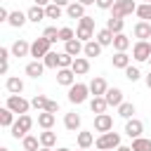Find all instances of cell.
Listing matches in <instances>:
<instances>
[{
    "mask_svg": "<svg viewBox=\"0 0 151 151\" xmlns=\"http://www.w3.org/2000/svg\"><path fill=\"white\" fill-rule=\"evenodd\" d=\"M31 127H33V118H31L28 113H21V116L14 120V125H12V137H14V139H24Z\"/></svg>",
    "mask_w": 151,
    "mask_h": 151,
    "instance_id": "1",
    "label": "cell"
},
{
    "mask_svg": "<svg viewBox=\"0 0 151 151\" xmlns=\"http://www.w3.org/2000/svg\"><path fill=\"white\" fill-rule=\"evenodd\" d=\"M87 94H92V92H90V85H85V83H73V85L68 87V101H71V104H83V101H87Z\"/></svg>",
    "mask_w": 151,
    "mask_h": 151,
    "instance_id": "2",
    "label": "cell"
},
{
    "mask_svg": "<svg viewBox=\"0 0 151 151\" xmlns=\"http://www.w3.org/2000/svg\"><path fill=\"white\" fill-rule=\"evenodd\" d=\"M94 146H97V149H101V151L118 149V146H120V134H118V132H101V134L97 137Z\"/></svg>",
    "mask_w": 151,
    "mask_h": 151,
    "instance_id": "3",
    "label": "cell"
},
{
    "mask_svg": "<svg viewBox=\"0 0 151 151\" xmlns=\"http://www.w3.org/2000/svg\"><path fill=\"white\" fill-rule=\"evenodd\" d=\"M132 12H137L134 0H116L113 7H111V17H118V19H125V17H130Z\"/></svg>",
    "mask_w": 151,
    "mask_h": 151,
    "instance_id": "4",
    "label": "cell"
},
{
    "mask_svg": "<svg viewBox=\"0 0 151 151\" xmlns=\"http://www.w3.org/2000/svg\"><path fill=\"white\" fill-rule=\"evenodd\" d=\"M50 47H52V42H50L45 35H40V38H35V40L31 42V57H33V59H45V54L50 52Z\"/></svg>",
    "mask_w": 151,
    "mask_h": 151,
    "instance_id": "5",
    "label": "cell"
},
{
    "mask_svg": "<svg viewBox=\"0 0 151 151\" xmlns=\"http://www.w3.org/2000/svg\"><path fill=\"white\" fill-rule=\"evenodd\" d=\"M5 106H7V109H12L14 113H19V116H21V113H28V109H31V101H28V99H24L21 94H9Z\"/></svg>",
    "mask_w": 151,
    "mask_h": 151,
    "instance_id": "6",
    "label": "cell"
},
{
    "mask_svg": "<svg viewBox=\"0 0 151 151\" xmlns=\"http://www.w3.org/2000/svg\"><path fill=\"white\" fill-rule=\"evenodd\" d=\"M132 57L134 61H149L151 59V42L149 40H137L132 47Z\"/></svg>",
    "mask_w": 151,
    "mask_h": 151,
    "instance_id": "7",
    "label": "cell"
},
{
    "mask_svg": "<svg viewBox=\"0 0 151 151\" xmlns=\"http://www.w3.org/2000/svg\"><path fill=\"white\" fill-rule=\"evenodd\" d=\"M94 130L97 132H111L113 130V118L109 113H97L94 116Z\"/></svg>",
    "mask_w": 151,
    "mask_h": 151,
    "instance_id": "8",
    "label": "cell"
},
{
    "mask_svg": "<svg viewBox=\"0 0 151 151\" xmlns=\"http://www.w3.org/2000/svg\"><path fill=\"white\" fill-rule=\"evenodd\" d=\"M142 132H144V123H142L139 118H130V120L125 123V134H127L130 139L142 137Z\"/></svg>",
    "mask_w": 151,
    "mask_h": 151,
    "instance_id": "9",
    "label": "cell"
},
{
    "mask_svg": "<svg viewBox=\"0 0 151 151\" xmlns=\"http://www.w3.org/2000/svg\"><path fill=\"white\" fill-rule=\"evenodd\" d=\"M57 83L64 85V87H71V85L76 83V73H73V68H59V71H57Z\"/></svg>",
    "mask_w": 151,
    "mask_h": 151,
    "instance_id": "10",
    "label": "cell"
},
{
    "mask_svg": "<svg viewBox=\"0 0 151 151\" xmlns=\"http://www.w3.org/2000/svg\"><path fill=\"white\" fill-rule=\"evenodd\" d=\"M106 90H109V85H106V80H104L101 76H97V78L90 80V92H92L94 97H104Z\"/></svg>",
    "mask_w": 151,
    "mask_h": 151,
    "instance_id": "11",
    "label": "cell"
},
{
    "mask_svg": "<svg viewBox=\"0 0 151 151\" xmlns=\"http://www.w3.org/2000/svg\"><path fill=\"white\" fill-rule=\"evenodd\" d=\"M132 31H134V38L149 40V38H151V21H137Z\"/></svg>",
    "mask_w": 151,
    "mask_h": 151,
    "instance_id": "12",
    "label": "cell"
},
{
    "mask_svg": "<svg viewBox=\"0 0 151 151\" xmlns=\"http://www.w3.org/2000/svg\"><path fill=\"white\" fill-rule=\"evenodd\" d=\"M26 21H28V14H26V12H19V9L9 12V19H7V24H9L12 28H21Z\"/></svg>",
    "mask_w": 151,
    "mask_h": 151,
    "instance_id": "13",
    "label": "cell"
},
{
    "mask_svg": "<svg viewBox=\"0 0 151 151\" xmlns=\"http://www.w3.org/2000/svg\"><path fill=\"white\" fill-rule=\"evenodd\" d=\"M71 68H73L76 76H85V73L90 71V59H87V57H76L73 64H71Z\"/></svg>",
    "mask_w": 151,
    "mask_h": 151,
    "instance_id": "14",
    "label": "cell"
},
{
    "mask_svg": "<svg viewBox=\"0 0 151 151\" xmlns=\"http://www.w3.org/2000/svg\"><path fill=\"white\" fill-rule=\"evenodd\" d=\"M104 97H106L109 106H120V104H123V90H120V87H109Z\"/></svg>",
    "mask_w": 151,
    "mask_h": 151,
    "instance_id": "15",
    "label": "cell"
},
{
    "mask_svg": "<svg viewBox=\"0 0 151 151\" xmlns=\"http://www.w3.org/2000/svg\"><path fill=\"white\" fill-rule=\"evenodd\" d=\"M26 54H31V45H28L24 38L14 40V45H12V57H26Z\"/></svg>",
    "mask_w": 151,
    "mask_h": 151,
    "instance_id": "16",
    "label": "cell"
},
{
    "mask_svg": "<svg viewBox=\"0 0 151 151\" xmlns=\"http://www.w3.org/2000/svg\"><path fill=\"white\" fill-rule=\"evenodd\" d=\"M83 50H85V42H83V40H78V38H73V40L64 42V52H68L71 57H78Z\"/></svg>",
    "mask_w": 151,
    "mask_h": 151,
    "instance_id": "17",
    "label": "cell"
},
{
    "mask_svg": "<svg viewBox=\"0 0 151 151\" xmlns=\"http://www.w3.org/2000/svg\"><path fill=\"white\" fill-rule=\"evenodd\" d=\"M66 17L68 19H83L85 17V5L83 2H71L66 7Z\"/></svg>",
    "mask_w": 151,
    "mask_h": 151,
    "instance_id": "18",
    "label": "cell"
},
{
    "mask_svg": "<svg viewBox=\"0 0 151 151\" xmlns=\"http://www.w3.org/2000/svg\"><path fill=\"white\" fill-rule=\"evenodd\" d=\"M42 71H45V64L40 59H33L31 64H26V76H31V78H40Z\"/></svg>",
    "mask_w": 151,
    "mask_h": 151,
    "instance_id": "19",
    "label": "cell"
},
{
    "mask_svg": "<svg viewBox=\"0 0 151 151\" xmlns=\"http://www.w3.org/2000/svg\"><path fill=\"white\" fill-rule=\"evenodd\" d=\"M54 113H50V111H38V125L42 127V130H52V125H54Z\"/></svg>",
    "mask_w": 151,
    "mask_h": 151,
    "instance_id": "20",
    "label": "cell"
},
{
    "mask_svg": "<svg viewBox=\"0 0 151 151\" xmlns=\"http://www.w3.org/2000/svg\"><path fill=\"white\" fill-rule=\"evenodd\" d=\"M64 127H66L68 132H76V130L80 127V116H78L76 111L66 113V116H64Z\"/></svg>",
    "mask_w": 151,
    "mask_h": 151,
    "instance_id": "21",
    "label": "cell"
},
{
    "mask_svg": "<svg viewBox=\"0 0 151 151\" xmlns=\"http://www.w3.org/2000/svg\"><path fill=\"white\" fill-rule=\"evenodd\" d=\"M26 14H28V21H33V24H38V21L47 19V14H45V7H42V5H33Z\"/></svg>",
    "mask_w": 151,
    "mask_h": 151,
    "instance_id": "22",
    "label": "cell"
},
{
    "mask_svg": "<svg viewBox=\"0 0 151 151\" xmlns=\"http://www.w3.org/2000/svg\"><path fill=\"white\" fill-rule=\"evenodd\" d=\"M97 42L101 45V47H106V45H113V38H116V33L113 31H109V28H101V31H97Z\"/></svg>",
    "mask_w": 151,
    "mask_h": 151,
    "instance_id": "23",
    "label": "cell"
},
{
    "mask_svg": "<svg viewBox=\"0 0 151 151\" xmlns=\"http://www.w3.org/2000/svg\"><path fill=\"white\" fill-rule=\"evenodd\" d=\"M5 87H7V92H9V94H21V92H24V80L12 76V78H7Z\"/></svg>",
    "mask_w": 151,
    "mask_h": 151,
    "instance_id": "24",
    "label": "cell"
},
{
    "mask_svg": "<svg viewBox=\"0 0 151 151\" xmlns=\"http://www.w3.org/2000/svg\"><path fill=\"white\" fill-rule=\"evenodd\" d=\"M90 109H92V113L97 116V113H106V109H109V101H106V97H92V101H90Z\"/></svg>",
    "mask_w": 151,
    "mask_h": 151,
    "instance_id": "25",
    "label": "cell"
},
{
    "mask_svg": "<svg viewBox=\"0 0 151 151\" xmlns=\"http://www.w3.org/2000/svg\"><path fill=\"white\" fill-rule=\"evenodd\" d=\"M134 113H137V109H134V104H132V101H123V104L118 106V116H120V118H125V120L134 118Z\"/></svg>",
    "mask_w": 151,
    "mask_h": 151,
    "instance_id": "26",
    "label": "cell"
},
{
    "mask_svg": "<svg viewBox=\"0 0 151 151\" xmlns=\"http://www.w3.org/2000/svg\"><path fill=\"white\" fill-rule=\"evenodd\" d=\"M83 54H85V57H99V54H101V45L97 42V38L85 42V50H83Z\"/></svg>",
    "mask_w": 151,
    "mask_h": 151,
    "instance_id": "27",
    "label": "cell"
},
{
    "mask_svg": "<svg viewBox=\"0 0 151 151\" xmlns=\"http://www.w3.org/2000/svg\"><path fill=\"white\" fill-rule=\"evenodd\" d=\"M0 125L2 127H12L14 125V111L12 109H7V106L0 109Z\"/></svg>",
    "mask_w": 151,
    "mask_h": 151,
    "instance_id": "28",
    "label": "cell"
},
{
    "mask_svg": "<svg viewBox=\"0 0 151 151\" xmlns=\"http://www.w3.org/2000/svg\"><path fill=\"white\" fill-rule=\"evenodd\" d=\"M21 146L26 149V151H38L42 144H40V137H33V134H26L24 139H21Z\"/></svg>",
    "mask_w": 151,
    "mask_h": 151,
    "instance_id": "29",
    "label": "cell"
},
{
    "mask_svg": "<svg viewBox=\"0 0 151 151\" xmlns=\"http://www.w3.org/2000/svg\"><path fill=\"white\" fill-rule=\"evenodd\" d=\"M113 47H116V52H125V50L130 47V38H127L125 33H116V38H113Z\"/></svg>",
    "mask_w": 151,
    "mask_h": 151,
    "instance_id": "30",
    "label": "cell"
},
{
    "mask_svg": "<svg viewBox=\"0 0 151 151\" xmlns=\"http://www.w3.org/2000/svg\"><path fill=\"white\" fill-rule=\"evenodd\" d=\"M111 61H113V68H123V71H125V68L130 66V57H127L125 52H116Z\"/></svg>",
    "mask_w": 151,
    "mask_h": 151,
    "instance_id": "31",
    "label": "cell"
},
{
    "mask_svg": "<svg viewBox=\"0 0 151 151\" xmlns=\"http://www.w3.org/2000/svg\"><path fill=\"white\" fill-rule=\"evenodd\" d=\"M42 64H45V68H59V52H47L45 54V59H42Z\"/></svg>",
    "mask_w": 151,
    "mask_h": 151,
    "instance_id": "32",
    "label": "cell"
},
{
    "mask_svg": "<svg viewBox=\"0 0 151 151\" xmlns=\"http://www.w3.org/2000/svg\"><path fill=\"white\" fill-rule=\"evenodd\" d=\"M94 144V134L92 132H78V146L80 149H90Z\"/></svg>",
    "mask_w": 151,
    "mask_h": 151,
    "instance_id": "33",
    "label": "cell"
},
{
    "mask_svg": "<svg viewBox=\"0 0 151 151\" xmlns=\"http://www.w3.org/2000/svg\"><path fill=\"white\" fill-rule=\"evenodd\" d=\"M132 151H151V139H146V137L132 139Z\"/></svg>",
    "mask_w": 151,
    "mask_h": 151,
    "instance_id": "34",
    "label": "cell"
},
{
    "mask_svg": "<svg viewBox=\"0 0 151 151\" xmlns=\"http://www.w3.org/2000/svg\"><path fill=\"white\" fill-rule=\"evenodd\" d=\"M142 21H151V2H142L137 5V12H134Z\"/></svg>",
    "mask_w": 151,
    "mask_h": 151,
    "instance_id": "35",
    "label": "cell"
},
{
    "mask_svg": "<svg viewBox=\"0 0 151 151\" xmlns=\"http://www.w3.org/2000/svg\"><path fill=\"white\" fill-rule=\"evenodd\" d=\"M123 26H125V21H123V19H118V17H111V19L106 21V28H109V31H113V33H123Z\"/></svg>",
    "mask_w": 151,
    "mask_h": 151,
    "instance_id": "36",
    "label": "cell"
},
{
    "mask_svg": "<svg viewBox=\"0 0 151 151\" xmlns=\"http://www.w3.org/2000/svg\"><path fill=\"white\" fill-rule=\"evenodd\" d=\"M40 144H42V146H54V144H57V134H54L52 130L40 132Z\"/></svg>",
    "mask_w": 151,
    "mask_h": 151,
    "instance_id": "37",
    "label": "cell"
},
{
    "mask_svg": "<svg viewBox=\"0 0 151 151\" xmlns=\"http://www.w3.org/2000/svg\"><path fill=\"white\" fill-rule=\"evenodd\" d=\"M76 38H78V40H83V42H87V40H94V31H92V28H83V26H78V31H76Z\"/></svg>",
    "mask_w": 151,
    "mask_h": 151,
    "instance_id": "38",
    "label": "cell"
},
{
    "mask_svg": "<svg viewBox=\"0 0 151 151\" xmlns=\"http://www.w3.org/2000/svg\"><path fill=\"white\" fill-rule=\"evenodd\" d=\"M47 101H50V99H47L45 94H35V97L31 99V106L38 109V111H45V109H47Z\"/></svg>",
    "mask_w": 151,
    "mask_h": 151,
    "instance_id": "39",
    "label": "cell"
},
{
    "mask_svg": "<svg viewBox=\"0 0 151 151\" xmlns=\"http://www.w3.org/2000/svg\"><path fill=\"white\" fill-rule=\"evenodd\" d=\"M45 14H47V19H61V7L54 5V2H50L45 7Z\"/></svg>",
    "mask_w": 151,
    "mask_h": 151,
    "instance_id": "40",
    "label": "cell"
},
{
    "mask_svg": "<svg viewBox=\"0 0 151 151\" xmlns=\"http://www.w3.org/2000/svg\"><path fill=\"white\" fill-rule=\"evenodd\" d=\"M42 35H45L50 42H57V40H59V28H57V26H47V28L42 31Z\"/></svg>",
    "mask_w": 151,
    "mask_h": 151,
    "instance_id": "41",
    "label": "cell"
},
{
    "mask_svg": "<svg viewBox=\"0 0 151 151\" xmlns=\"http://www.w3.org/2000/svg\"><path fill=\"white\" fill-rule=\"evenodd\" d=\"M73 38H76L73 28H68V26H61V28H59V40H61V42H68V40H73Z\"/></svg>",
    "mask_w": 151,
    "mask_h": 151,
    "instance_id": "42",
    "label": "cell"
},
{
    "mask_svg": "<svg viewBox=\"0 0 151 151\" xmlns=\"http://www.w3.org/2000/svg\"><path fill=\"white\" fill-rule=\"evenodd\" d=\"M73 59H76V57H71L68 52H59V68H71Z\"/></svg>",
    "mask_w": 151,
    "mask_h": 151,
    "instance_id": "43",
    "label": "cell"
},
{
    "mask_svg": "<svg viewBox=\"0 0 151 151\" xmlns=\"http://www.w3.org/2000/svg\"><path fill=\"white\" fill-rule=\"evenodd\" d=\"M125 78H127L130 83H137V80L142 78V73H139L137 66H127V68H125Z\"/></svg>",
    "mask_w": 151,
    "mask_h": 151,
    "instance_id": "44",
    "label": "cell"
},
{
    "mask_svg": "<svg viewBox=\"0 0 151 151\" xmlns=\"http://www.w3.org/2000/svg\"><path fill=\"white\" fill-rule=\"evenodd\" d=\"M78 26H83V28H92V31H94V19L85 14L83 19H78Z\"/></svg>",
    "mask_w": 151,
    "mask_h": 151,
    "instance_id": "45",
    "label": "cell"
},
{
    "mask_svg": "<svg viewBox=\"0 0 151 151\" xmlns=\"http://www.w3.org/2000/svg\"><path fill=\"white\" fill-rule=\"evenodd\" d=\"M9 54H12V50L0 47V64H9Z\"/></svg>",
    "mask_w": 151,
    "mask_h": 151,
    "instance_id": "46",
    "label": "cell"
},
{
    "mask_svg": "<svg viewBox=\"0 0 151 151\" xmlns=\"http://www.w3.org/2000/svg\"><path fill=\"white\" fill-rule=\"evenodd\" d=\"M113 2H116V0H97V7H99V9H111Z\"/></svg>",
    "mask_w": 151,
    "mask_h": 151,
    "instance_id": "47",
    "label": "cell"
},
{
    "mask_svg": "<svg viewBox=\"0 0 151 151\" xmlns=\"http://www.w3.org/2000/svg\"><path fill=\"white\" fill-rule=\"evenodd\" d=\"M45 111H50V113H57V111H59V101H52V99H50V101H47V109H45Z\"/></svg>",
    "mask_w": 151,
    "mask_h": 151,
    "instance_id": "48",
    "label": "cell"
},
{
    "mask_svg": "<svg viewBox=\"0 0 151 151\" xmlns=\"http://www.w3.org/2000/svg\"><path fill=\"white\" fill-rule=\"evenodd\" d=\"M7 19H9V12L5 7H0V21H7Z\"/></svg>",
    "mask_w": 151,
    "mask_h": 151,
    "instance_id": "49",
    "label": "cell"
},
{
    "mask_svg": "<svg viewBox=\"0 0 151 151\" xmlns=\"http://www.w3.org/2000/svg\"><path fill=\"white\" fill-rule=\"evenodd\" d=\"M54 5H59V7H68L71 5V0H52Z\"/></svg>",
    "mask_w": 151,
    "mask_h": 151,
    "instance_id": "50",
    "label": "cell"
},
{
    "mask_svg": "<svg viewBox=\"0 0 151 151\" xmlns=\"http://www.w3.org/2000/svg\"><path fill=\"white\" fill-rule=\"evenodd\" d=\"M78 2H83V5H85V7H90V5H94V2H97V0H78Z\"/></svg>",
    "mask_w": 151,
    "mask_h": 151,
    "instance_id": "51",
    "label": "cell"
},
{
    "mask_svg": "<svg viewBox=\"0 0 151 151\" xmlns=\"http://www.w3.org/2000/svg\"><path fill=\"white\" fill-rule=\"evenodd\" d=\"M50 2H52V0H35V5H42V7H47Z\"/></svg>",
    "mask_w": 151,
    "mask_h": 151,
    "instance_id": "52",
    "label": "cell"
},
{
    "mask_svg": "<svg viewBox=\"0 0 151 151\" xmlns=\"http://www.w3.org/2000/svg\"><path fill=\"white\" fill-rule=\"evenodd\" d=\"M116 151H132V146H123V144H120V146H118Z\"/></svg>",
    "mask_w": 151,
    "mask_h": 151,
    "instance_id": "53",
    "label": "cell"
},
{
    "mask_svg": "<svg viewBox=\"0 0 151 151\" xmlns=\"http://www.w3.org/2000/svg\"><path fill=\"white\" fill-rule=\"evenodd\" d=\"M146 87H149V90H151V71H149V73H146Z\"/></svg>",
    "mask_w": 151,
    "mask_h": 151,
    "instance_id": "54",
    "label": "cell"
},
{
    "mask_svg": "<svg viewBox=\"0 0 151 151\" xmlns=\"http://www.w3.org/2000/svg\"><path fill=\"white\" fill-rule=\"evenodd\" d=\"M38 151H52V146H40Z\"/></svg>",
    "mask_w": 151,
    "mask_h": 151,
    "instance_id": "55",
    "label": "cell"
},
{
    "mask_svg": "<svg viewBox=\"0 0 151 151\" xmlns=\"http://www.w3.org/2000/svg\"><path fill=\"white\" fill-rule=\"evenodd\" d=\"M57 151H71V149H66V146H59V149H57Z\"/></svg>",
    "mask_w": 151,
    "mask_h": 151,
    "instance_id": "56",
    "label": "cell"
},
{
    "mask_svg": "<svg viewBox=\"0 0 151 151\" xmlns=\"http://www.w3.org/2000/svg\"><path fill=\"white\" fill-rule=\"evenodd\" d=\"M0 151H9V149H7V146H0Z\"/></svg>",
    "mask_w": 151,
    "mask_h": 151,
    "instance_id": "57",
    "label": "cell"
},
{
    "mask_svg": "<svg viewBox=\"0 0 151 151\" xmlns=\"http://www.w3.org/2000/svg\"><path fill=\"white\" fill-rule=\"evenodd\" d=\"M80 151H87V149H80Z\"/></svg>",
    "mask_w": 151,
    "mask_h": 151,
    "instance_id": "58",
    "label": "cell"
},
{
    "mask_svg": "<svg viewBox=\"0 0 151 151\" xmlns=\"http://www.w3.org/2000/svg\"><path fill=\"white\" fill-rule=\"evenodd\" d=\"M144 2H151V0H144Z\"/></svg>",
    "mask_w": 151,
    "mask_h": 151,
    "instance_id": "59",
    "label": "cell"
},
{
    "mask_svg": "<svg viewBox=\"0 0 151 151\" xmlns=\"http://www.w3.org/2000/svg\"><path fill=\"white\" fill-rule=\"evenodd\" d=\"M149 64H151V59H149Z\"/></svg>",
    "mask_w": 151,
    "mask_h": 151,
    "instance_id": "60",
    "label": "cell"
},
{
    "mask_svg": "<svg viewBox=\"0 0 151 151\" xmlns=\"http://www.w3.org/2000/svg\"><path fill=\"white\" fill-rule=\"evenodd\" d=\"M24 151H26V149H24Z\"/></svg>",
    "mask_w": 151,
    "mask_h": 151,
    "instance_id": "61",
    "label": "cell"
},
{
    "mask_svg": "<svg viewBox=\"0 0 151 151\" xmlns=\"http://www.w3.org/2000/svg\"><path fill=\"white\" fill-rule=\"evenodd\" d=\"M99 151H101V149H99Z\"/></svg>",
    "mask_w": 151,
    "mask_h": 151,
    "instance_id": "62",
    "label": "cell"
}]
</instances>
